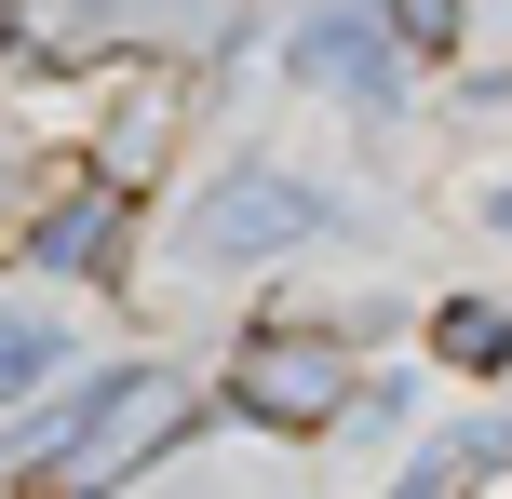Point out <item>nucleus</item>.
Listing matches in <instances>:
<instances>
[{"label": "nucleus", "mask_w": 512, "mask_h": 499, "mask_svg": "<svg viewBox=\"0 0 512 499\" xmlns=\"http://www.w3.org/2000/svg\"><path fill=\"white\" fill-rule=\"evenodd\" d=\"M351 392H364V365L337 324H256L230 365V419H256V432H324V419H351Z\"/></svg>", "instance_id": "nucleus-1"}, {"label": "nucleus", "mask_w": 512, "mask_h": 499, "mask_svg": "<svg viewBox=\"0 0 512 499\" xmlns=\"http://www.w3.org/2000/svg\"><path fill=\"white\" fill-rule=\"evenodd\" d=\"M162 432H176V378H162V365H122V378H95L68 419H41V432H27V473L108 486V473H135Z\"/></svg>", "instance_id": "nucleus-2"}, {"label": "nucleus", "mask_w": 512, "mask_h": 499, "mask_svg": "<svg viewBox=\"0 0 512 499\" xmlns=\"http://www.w3.org/2000/svg\"><path fill=\"white\" fill-rule=\"evenodd\" d=\"M310 216H324V203H310L297 176L243 162V176H216L203 203H189V230H176V243H189V257H283V243H297Z\"/></svg>", "instance_id": "nucleus-3"}, {"label": "nucleus", "mask_w": 512, "mask_h": 499, "mask_svg": "<svg viewBox=\"0 0 512 499\" xmlns=\"http://www.w3.org/2000/svg\"><path fill=\"white\" fill-rule=\"evenodd\" d=\"M122 230H135V189L81 162V176L27 216V257H41V270H81V284H108V270H122Z\"/></svg>", "instance_id": "nucleus-4"}, {"label": "nucleus", "mask_w": 512, "mask_h": 499, "mask_svg": "<svg viewBox=\"0 0 512 499\" xmlns=\"http://www.w3.org/2000/svg\"><path fill=\"white\" fill-rule=\"evenodd\" d=\"M432 338H445V365H459V378H499V365H512V311H486V297H459Z\"/></svg>", "instance_id": "nucleus-5"}, {"label": "nucleus", "mask_w": 512, "mask_h": 499, "mask_svg": "<svg viewBox=\"0 0 512 499\" xmlns=\"http://www.w3.org/2000/svg\"><path fill=\"white\" fill-rule=\"evenodd\" d=\"M378 27L418 54V68H445V54H459V0H378Z\"/></svg>", "instance_id": "nucleus-6"}, {"label": "nucleus", "mask_w": 512, "mask_h": 499, "mask_svg": "<svg viewBox=\"0 0 512 499\" xmlns=\"http://www.w3.org/2000/svg\"><path fill=\"white\" fill-rule=\"evenodd\" d=\"M41 365H54V324H0V405H14Z\"/></svg>", "instance_id": "nucleus-7"}, {"label": "nucleus", "mask_w": 512, "mask_h": 499, "mask_svg": "<svg viewBox=\"0 0 512 499\" xmlns=\"http://www.w3.org/2000/svg\"><path fill=\"white\" fill-rule=\"evenodd\" d=\"M14 176H27V149H14V135H0V216H14Z\"/></svg>", "instance_id": "nucleus-8"}, {"label": "nucleus", "mask_w": 512, "mask_h": 499, "mask_svg": "<svg viewBox=\"0 0 512 499\" xmlns=\"http://www.w3.org/2000/svg\"><path fill=\"white\" fill-rule=\"evenodd\" d=\"M499 216H512V189H499Z\"/></svg>", "instance_id": "nucleus-9"}]
</instances>
